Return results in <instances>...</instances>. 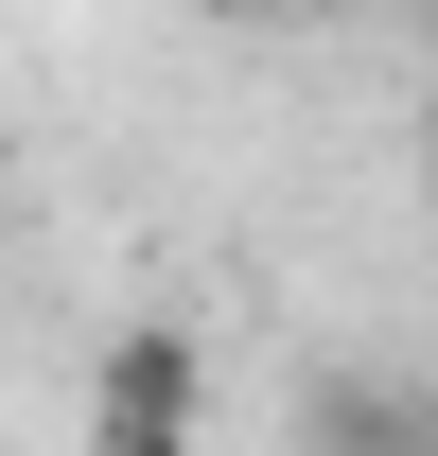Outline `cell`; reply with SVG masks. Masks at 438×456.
I'll list each match as a JSON object with an SVG mask.
<instances>
[{
    "label": "cell",
    "instance_id": "6da1fadb",
    "mask_svg": "<svg viewBox=\"0 0 438 456\" xmlns=\"http://www.w3.org/2000/svg\"><path fill=\"white\" fill-rule=\"evenodd\" d=\"M193 421H211V351L175 334V316L106 334V369H88V456H193Z\"/></svg>",
    "mask_w": 438,
    "mask_h": 456
},
{
    "label": "cell",
    "instance_id": "7a4b0ae2",
    "mask_svg": "<svg viewBox=\"0 0 438 456\" xmlns=\"http://www.w3.org/2000/svg\"><path fill=\"white\" fill-rule=\"evenodd\" d=\"M280 439H298V456H438V387H421V369H369V351H333V369H298Z\"/></svg>",
    "mask_w": 438,
    "mask_h": 456
},
{
    "label": "cell",
    "instance_id": "3957f363",
    "mask_svg": "<svg viewBox=\"0 0 438 456\" xmlns=\"http://www.w3.org/2000/svg\"><path fill=\"white\" fill-rule=\"evenodd\" d=\"M193 18H280V0H193Z\"/></svg>",
    "mask_w": 438,
    "mask_h": 456
},
{
    "label": "cell",
    "instance_id": "277c9868",
    "mask_svg": "<svg viewBox=\"0 0 438 456\" xmlns=\"http://www.w3.org/2000/svg\"><path fill=\"white\" fill-rule=\"evenodd\" d=\"M421 18H438V0H421Z\"/></svg>",
    "mask_w": 438,
    "mask_h": 456
}]
</instances>
